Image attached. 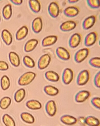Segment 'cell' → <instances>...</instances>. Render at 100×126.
<instances>
[{"instance_id": "cell-16", "label": "cell", "mask_w": 100, "mask_h": 126, "mask_svg": "<svg viewBox=\"0 0 100 126\" xmlns=\"http://www.w3.org/2000/svg\"><path fill=\"white\" fill-rule=\"evenodd\" d=\"M57 37L55 35L47 36L43 39L42 41V46L43 47L51 46L57 42Z\"/></svg>"}, {"instance_id": "cell-9", "label": "cell", "mask_w": 100, "mask_h": 126, "mask_svg": "<svg viewBox=\"0 0 100 126\" xmlns=\"http://www.w3.org/2000/svg\"><path fill=\"white\" fill-rule=\"evenodd\" d=\"M45 109L46 113L49 116H54L57 112V107L56 103L54 100L48 101L45 104Z\"/></svg>"}, {"instance_id": "cell-14", "label": "cell", "mask_w": 100, "mask_h": 126, "mask_svg": "<svg viewBox=\"0 0 100 126\" xmlns=\"http://www.w3.org/2000/svg\"><path fill=\"white\" fill-rule=\"evenodd\" d=\"M56 53L57 56L62 60L67 61L70 59V54L69 51L63 47H57L56 49Z\"/></svg>"}, {"instance_id": "cell-34", "label": "cell", "mask_w": 100, "mask_h": 126, "mask_svg": "<svg viewBox=\"0 0 100 126\" xmlns=\"http://www.w3.org/2000/svg\"><path fill=\"white\" fill-rule=\"evenodd\" d=\"M88 6L92 9H98L100 8V0H87Z\"/></svg>"}, {"instance_id": "cell-33", "label": "cell", "mask_w": 100, "mask_h": 126, "mask_svg": "<svg viewBox=\"0 0 100 126\" xmlns=\"http://www.w3.org/2000/svg\"><path fill=\"white\" fill-rule=\"evenodd\" d=\"M23 62L25 66L29 68H33L35 66L34 60L29 56H25L23 59Z\"/></svg>"}, {"instance_id": "cell-36", "label": "cell", "mask_w": 100, "mask_h": 126, "mask_svg": "<svg viewBox=\"0 0 100 126\" xmlns=\"http://www.w3.org/2000/svg\"><path fill=\"white\" fill-rule=\"evenodd\" d=\"M91 103L93 107L99 110L100 108V98L99 97H94L92 99Z\"/></svg>"}, {"instance_id": "cell-6", "label": "cell", "mask_w": 100, "mask_h": 126, "mask_svg": "<svg viewBox=\"0 0 100 126\" xmlns=\"http://www.w3.org/2000/svg\"><path fill=\"white\" fill-rule=\"evenodd\" d=\"M74 78V72L71 68H65L63 71L62 79L64 84L67 85L71 83Z\"/></svg>"}, {"instance_id": "cell-18", "label": "cell", "mask_w": 100, "mask_h": 126, "mask_svg": "<svg viewBox=\"0 0 100 126\" xmlns=\"http://www.w3.org/2000/svg\"><path fill=\"white\" fill-rule=\"evenodd\" d=\"M28 5L31 11L35 14L40 12L41 5L39 0H29Z\"/></svg>"}, {"instance_id": "cell-3", "label": "cell", "mask_w": 100, "mask_h": 126, "mask_svg": "<svg viewBox=\"0 0 100 126\" xmlns=\"http://www.w3.org/2000/svg\"><path fill=\"white\" fill-rule=\"evenodd\" d=\"M89 50L88 48H83L77 51L74 55V59L77 63L83 62L88 56Z\"/></svg>"}, {"instance_id": "cell-22", "label": "cell", "mask_w": 100, "mask_h": 126, "mask_svg": "<svg viewBox=\"0 0 100 126\" xmlns=\"http://www.w3.org/2000/svg\"><path fill=\"white\" fill-rule=\"evenodd\" d=\"M9 58L10 63L13 66L16 67H19L20 61L17 54L13 51H11L9 53Z\"/></svg>"}, {"instance_id": "cell-27", "label": "cell", "mask_w": 100, "mask_h": 126, "mask_svg": "<svg viewBox=\"0 0 100 126\" xmlns=\"http://www.w3.org/2000/svg\"><path fill=\"white\" fill-rule=\"evenodd\" d=\"M20 117L23 121L28 124H32L35 122V119L33 115L28 112L21 113Z\"/></svg>"}, {"instance_id": "cell-19", "label": "cell", "mask_w": 100, "mask_h": 126, "mask_svg": "<svg viewBox=\"0 0 100 126\" xmlns=\"http://www.w3.org/2000/svg\"><path fill=\"white\" fill-rule=\"evenodd\" d=\"M38 44V40L32 39L28 40L24 46V50L26 53H29L34 50Z\"/></svg>"}, {"instance_id": "cell-42", "label": "cell", "mask_w": 100, "mask_h": 126, "mask_svg": "<svg viewBox=\"0 0 100 126\" xmlns=\"http://www.w3.org/2000/svg\"><path fill=\"white\" fill-rule=\"evenodd\" d=\"M1 0H0V1H1Z\"/></svg>"}, {"instance_id": "cell-24", "label": "cell", "mask_w": 100, "mask_h": 126, "mask_svg": "<svg viewBox=\"0 0 100 126\" xmlns=\"http://www.w3.org/2000/svg\"><path fill=\"white\" fill-rule=\"evenodd\" d=\"M46 79L49 81L52 82H57L60 79L59 74L53 71H48L45 74Z\"/></svg>"}, {"instance_id": "cell-41", "label": "cell", "mask_w": 100, "mask_h": 126, "mask_svg": "<svg viewBox=\"0 0 100 126\" xmlns=\"http://www.w3.org/2000/svg\"><path fill=\"white\" fill-rule=\"evenodd\" d=\"M1 22V17L0 16V22Z\"/></svg>"}, {"instance_id": "cell-30", "label": "cell", "mask_w": 100, "mask_h": 126, "mask_svg": "<svg viewBox=\"0 0 100 126\" xmlns=\"http://www.w3.org/2000/svg\"><path fill=\"white\" fill-rule=\"evenodd\" d=\"M2 119L3 123L6 126H15V122L14 119L7 113L3 115Z\"/></svg>"}, {"instance_id": "cell-4", "label": "cell", "mask_w": 100, "mask_h": 126, "mask_svg": "<svg viewBox=\"0 0 100 126\" xmlns=\"http://www.w3.org/2000/svg\"><path fill=\"white\" fill-rule=\"evenodd\" d=\"M48 9L49 15L52 18H57L59 15L60 8L57 2L53 1L50 3Z\"/></svg>"}, {"instance_id": "cell-12", "label": "cell", "mask_w": 100, "mask_h": 126, "mask_svg": "<svg viewBox=\"0 0 100 126\" xmlns=\"http://www.w3.org/2000/svg\"><path fill=\"white\" fill-rule=\"evenodd\" d=\"M98 38L97 33L95 32H92L87 34L85 38L84 45L86 47L92 46L95 43Z\"/></svg>"}, {"instance_id": "cell-20", "label": "cell", "mask_w": 100, "mask_h": 126, "mask_svg": "<svg viewBox=\"0 0 100 126\" xmlns=\"http://www.w3.org/2000/svg\"><path fill=\"white\" fill-rule=\"evenodd\" d=\"M25 105L28 108L32 110H40L42 107V105L40 102L36 99L28 100L26 102Z\"/></svg>"}, {"instance_id": "cell-7", "label": "cell", "mask_w": 100, "mask_h": 126, "mask_svg": "<svg viewBox=\"0 0 100 126\" xmlns=\"http://www.w3.org/2000/svg\"><path fill=\"white\" fill-rule=\"evenodd\" d=\"M80 12V9L76 6H68L64 9L63 14L65 16L73 18L78 16Z\"/></svg>"}, {"instance_id": "cell-17", "label": "cell", "mask_w": 100, "mask_h": 126, "mask_svg": "<svg viewBox=\"0 0 100 126\" xmlns=\"http://www.w3.org/2000/svg\"><path fill=\"white\" fill-rule=\"evenodd\" d=\"M60 121L62 123L65 125H73L76 124L77 119L73 116L64 115L61 116Z\"/></svg>"}, {"instance_id": "cell-1", "label": "cell", "mask_w": 100, "mask_h": 126, "mask_svg": "<svg viewBox=\"0 0 100 126\" xmlns=\"http://www.w3.org/2000/svg\"><path fill=\"white\" fill-rule=\"evenodd\" d=\"M36 74L32 71L26 72L21 75L18 80V84L20 86H26L31 84L35 79Z\"/></svg>"}, {"instance_id": "cell-29", "label": "cell", "mask_w": 100, "mask_h": 126, "mask_svg": "<svg viewBox=\"0 0 100 126\" xmlns=\"http://www.w3.org/2000/svg\"><path fill=\"white\" fill-rule=\"evenodd\" d=\"M26 95V91L23 88L17 90L14 95V99L17 103H20L23 100Z\"/></svg>"}, {"instance_id": "cell-26", "label": "cell", "mask_w": 100, "mask_h": 126, "mask_svg": "<svg viewBox=\"0 0 100 126\" xmlns=\"http://www.w3.org/2000/svg\"><path fill=\"white\" fill-rule=\"evenodd\" d=\"M84 124L88 126H99L100 121L96 117L89 115L84 118Z\"/></svg>"}, {"instance_id": "cell-31", "label": "cell", "mask_w": 100, "mask_h": 126, "mask_svg": "<svg viewBox=\"0 0 100 126\" xmlns=\"http://www.w3.org/2000/svg\"><path fill=\"white\" fill-rule=\"evenodd\" d=\"M9 78L6 75H4L1 77L0 80V85L1 89L4 91L8 90L10 86Z\"/></svg>"}, {"instance_id": "cell-21", "label": "cell", "mask_w": 100, "mask_h": 126, "mask_svg": "<svg viewBox=\"0 0 100 126\" xmlns=\"http://www.w3.org/2000/svg\"><path fill=\"white\" fill-rule=\"evenodd\" d=\"M28 33V29L26 26L20 28L16 32L15 38L16 40L18 41L22 40L26 37Z\"/></svg>"}, {"instance_id": "cell-5", "label": "cell", "mask_w": 100, "mask_h": 126, "mask_svg": "<svg viewBox=\"0 0 100 126\" xmlns=\"http://www.w3.org/2000/svg\"><path fill=\"white\" fill-rule=\"evenodd\" d=\"M50 56L48 54H45L42 55L38 62V67L40 70L45 69L50 64L51 62Z\"/></svg>"}, {"instance_id": "cell-25", "label": "cell", "mask_w": 100, "mask_h": 126, "mask_svg": "<svg viewBox=\"0 0 100 126\" xmlns=\"http://www.w3.org/2000/svg\"><path fill=\"white\" fill-rule=\"evenodd\" d=\"M43 91L46 95L50 96H55L59 93V89L54 86L47 85L43 88Z\"/></svg>"}, {"instance_id": "cell-40", "label": "cell", "mask_w": 100, "mask_h": 126, "mask_svg": "<svg viewBox=\"0 0 100 126\" xmlns=\"http://www.w3.org/2000/svg\"><path fill=\"white\" fill-rule=\"evenodd\" d=\"M80 0H68V3L71 4H73V3H76L77 2L79 1Z\"/></svg>"}, {"instance_id": "cell-15", "label": "cell", "mask_w": 100, "mask_h": 126, "mask_svg": "<svg viewBox=\"0 0 100 126\" xmlns=\"http://www.w3.org/2000/svg\"><path fill=\"white\" fill-rule=\"evenodd\" d=\"M82 37L78 33H75L70 37L69 40V46L71 48L77 47L81 41Z\"/></svg>"}, {"instance_id": "cell-23", "label": "cell", "mask_w": 100, "mask_h": 126, "mask_svg": "<svg viewBox=\"0 0 100 126\" xmlns=\"http://www.w3.org/2000/svg\"><path fill=\"white\" fill-rule=\"evenodd\" d=\"M1 38L7 46H9L12 42V34L7 29L3 30L1 32Z\"/></svg>"}, {"instance_id": "cell-8", "label": "cell", "mask_w": 100, "mask_h": 126, "mask_svg": "<svg viewBox=\"0 0 100 126\" xmlns=\"http://www.w3.org/2000/svg\"><path fill=\"white\" fill-rule=\"evenodd\" d=\"M77 26V23L74 20H70L62 23L60 26V29L63 32H69L74 30Z\"/></svg>"}, {"instance_id": "cell-37", "label": "cell", "mask_w": 100, "mask_h": 126, "mask_svg": "<svg viewBox=\"0 0 100 126\" xmlns=\"http://www.w3.org/2000/svg\"><path fill=\"white\" fill-rule=\"evenodd\" d=\"M94 84L96 87L100 88V71H98L95 75L94 79Z\"/></svg>"}, {"instance_id": "cell-28", "label": "cell", "mask_w": 100, "mask_h": 126, "mask_svg": "<svg viewBox=\"0 0 100 126\" xmlns=\"http://www.w3.org/2000/svg\"><path fill=\"white\" fill-rule=\"evenodd\" d=\"M2 14L4 19L6 20H9L12 15V5L9 3L6 5L3 8Z\"/></svg>"}, {"instance_id": "cell-11", "label": "cell", "mask_w": 100, "mask_h": 126, "mask_svg": "<svg viewBox=\"0 0 100 126\" xmlns=\"http://www.w3.org/2000/svg\"><path fill=\"white\" fill-rule=\"evenodd\" d=\"M97 17L95 15H91L85 18L82 23V27L85 30H88L93 27L96 21Z\"/></svg>"}, {"instance_id": "cell-2", "label": "cell", "mask_w": 100, "mask_h": 126, "mask_svg": "<svg viewBox=\"0 0 100 126\" xmlns=\"http://www.w3.org/2000/svg\"><path fill=\"white\" fill-rule=\"evenodd\" d=\"M90 79V74L88 70H84L79 72L76 79V83L79 86H84L87 84Z\"/></svg>"}, {"instance_id": "cell-39", "label": "cell", "mask_w": 100, "mask_h": 126, "mask_svg": "<svg viewBox=\"0 0 100 126\" xmlns=\"http://www.w3.org/2000/svg\"><path fill=\"white\" fill-rule=\"evenodd\" d=\"M10 0L12 3L15 5H20L23 3V0Z\"/></svg>"}, {"instance_id": "cell-35", "label": "cell", "mask_w": 100, "mask_h": 126, "mask_svg": "<svg viewBox=\"0 0 100 126\" xmlns=\"http://www.w3.org/2000/svg\"><path fill=\"white\" fill-rule=\"evenodd\" d=\"M89 63L93 67L100 68V58L99 57H92L89 60Z\"/></svg>"}, {"instance_id": "cell-32", "label": "cell", "mask_w": 100, "mask_h": 126, "mask_svg": "<svg viewBox=\"0 0 100 126\" xmlns=\"http://www.w3.org/2000/svg\"><path fill=\"white\" fill-rule=\"evenodd\" d=\"M12 102L11 98L9 96H4L0 100V108L5 110L9 107Z\"/></svg>"}, {"instance_id": "cell-38", "label": "cell", "mask_w": 100, "mask_h": 126, "mask_svg": "<svg viewBox=\"0 0 100 126\" xmlns=\"http://www.w3.org/2000/svg\"><path fill=\"white\" fill-rule=\"evenodd\" d=\"M9 68V65L6 62L3 61H0V70H7Z\"/></svg>"}, {"instance_id": "cell-10", "label": "cell", "mask_w": 100, "mask_h": 126, "mask_svg": "<svg viewBox=\"0 0 100 126\" xmlns=\"http://www.w3.org/2000/svg\"><path fill=\"white\" fill-rule=\"evenodd\" d=\"M32 29L35 33L38 34L41 32L43 28V21L41 17L35 18L32 23Z\"/></svg>"}, {"instance_id": "cell-13", "label": "cell", "mask_w": 100, "mask_h": 126, "mask_svg": "<svg viewBox=\"0 0 100 126\" xmlns=\"http://www.w3.org/2000/svg\"><path fill=\"white\" fill-rule=\"evenodd\" d=\"M90 93L89 91L85 90L80 91L75 96V101L77 103L84 102L90 96Z\"/></svg>"}]
</instances>
